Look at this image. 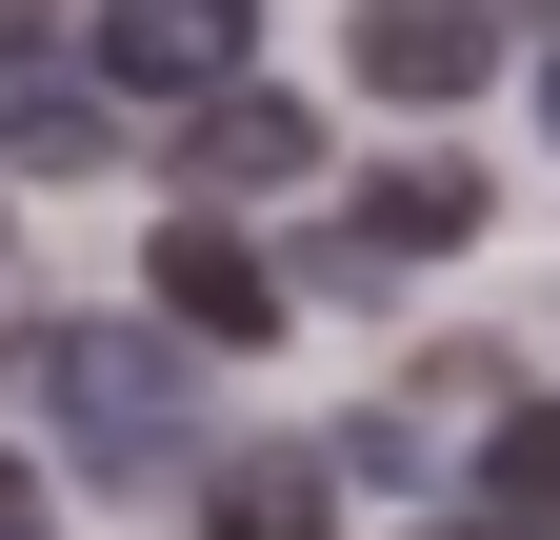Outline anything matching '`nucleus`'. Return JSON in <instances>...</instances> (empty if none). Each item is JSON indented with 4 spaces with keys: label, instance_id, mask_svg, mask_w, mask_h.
Returning a JSON list of instances; mask_svg holds the SVG:
<instances>
[{
    "label": "nucleus",
    "instance_id": "ddd939ff",
    "mask_svg": "<svg viewBox=\"0 0 560 540\" xmlns=\"http://www.w3.org/2000/svg\"><path fill=\"white\" fill-rule=\"evenodd\" d=\"M540 120H560V60H540Z\"/></svg>",
    "mask_w": 560,
    "mask_h": 540
},
{
    "label": "nucleus",
    "instance_id": "423d86ee",
    "mask_svg": "<svg viewBox=\"0 0 560 540\" xmlns=\"http://www.w3.org/2000/svg\"><path fill=\"white\" fill-rule=\"evenodd\" d=\"M161 320H180V341H280V260H260L241 221H200V200H180V240H161Z\"/></svg>",
    "mask_w": 560,
    "mask_h": 540
},
{
    "label": "nucleus",
    "instance_id": "f257e3e1",
    "mask_svg": "<svg viewBox=\"0 0 560 540\" xmlns=\"http://www.w3.org/2000/svg\"><path fill=\"white\" fill-rule=\"evenodd\" d=\"M21 400L60 421L81 481H180V361L120 341V320H40V341H21Z\"/></svg>",
    "mask_w": 560,
    "mask_h": 540
},
{
    "label": "nucleus",
    "instance_id": "4468645a",
    "mask_svg": "<svg viewBox=\"0 0 560 540\" xmlns=\"http://www.w3.org/2000/svg\"><path fill=\"white\" fill-rule=\"evenodd\" d=\"M540 21H560V0H540Z\"/></svg>",
    "mask_w": 560,
    "mask_h": 540
},
{
    "label": "nucleus",
    "instance_id": "f8f14e48",
    "mask_svg": "<svg viewBox=\"0 0 560 540\" xmlns=\"http://www.w3.org/2000/svg\"><path fill=\"white\" fill-rule=\"evenodd\" d=\"M420 540H540V520H501V501H480V520H420Z\"/></svg>",
    "mask_w": 560,
    "mask_h": 540
},
{
    "label": "nucleus",
    "instance_id": "1a4fd4ad",
    "mask_svg": "<svg viewBox=\"0 0 560 540\" xmlns=\"http://www.w3.org/2000/svg\"><path fill=\"white\" fill-rule=\"evenodd\" d=\"M480 481H501V520H540V540H560V400H521V421H501V460H480Z\"/></svg>",
    "mask_w": 560,
    "mask_h": 540
},
{
    "label": "nucleus",
    "instance_id": "6e6552de",
    "mask_svg": "<svg viewBox=\"0 0 560 540\" xmlns=\"http://www.w3.org/2000/svg\"><path fill=\"white\" fill-rule=\"evenodd\" d=\"M101 141H120V120H101L81 81H40V60H0V161H40V180H81Z\"/></svg>",
    "mask_w": 560,
    "mask_h": 540
},
{
    "label": "nucleus",
    "instance_id": "7ed1b4c3",
    "mask_svg": "<svg viewBox=\"0 0 560 540\" xmlns=\"http://www.w3.org/2000/svg\"><path fill=\"white\" fill-rule=\"evenodd\" d=\"M301 161H320V120L280 101V81H200L180 101V200H280Z\"/></svg>",
    "mask_w": 560,
    "mask_h": 540
},
{
    "label": "nucleus",
    "instance_id": "9d476101",
    "mask_svg": "<svg viewBox=\"0 0 560 540\" xmlns=\"http://www.w3.org/2000/svg\"><path fill=\"white\" fill-rule=\"evenodd\" d=\"M0 540H40V460L21 441H0Z\"/></svg>",
    "mask_w": 560,
    "mask_h": 540
},
{
    "label": "nucleus",
    "instance_id": "0eeeda50",
    "mask_svg": "<svg viewBox=\"0 0 560 540\" xmlns=\"http://www.w3.org/2000/svg\"><path fill=\"white\" fill-rule=\"evenodd\" d=\"M200 540H340V460H221V481H200Z\"/></svg>",
    "mask_w": 560,
    "mask_h": 540
},
{
    "label": "nucleus",
    "instance_id": "9b49d317",
    "mask_svg": "<svg viewBox=\"0 0 560 540\" xmlns=\"http://www.w3.org/2000/svg\"><path fill=\"white\" fill-rule=\"evenodd\" d=\"M40 40H60V0H0V60H40Z\"/></svg>",
    "mask_w": 560,
    "mask_h": 540
},
{
    "label": "nucleus",
    "instance_id": "20e7f679",
    "mask_svg": "<svg viewBox=\"0 0 560 540\" xmlns=\"http://www.w3.org/2000/svg\"><path fill=\"white\" fill-rule=\"evenodd\" d=\"M361 81L381 101H480L501 81V0H361Z\"/></svg>",
    "mask_w": 560,
    "mask_h": 540
},
{
    "label": "nucleus",
    "instance_id": "39448f33",
    "mask_svg": "<svg viewBox=\"0 0 560 540\" xmlns=\"http://www.w3.org/2000/svg\"><path fill=\"white\" fill-rule=\"evenodd\" d=\"M241 60H260V0H101V81L200 101V81H241Z\"/></svg>",
    "mask_w": 560,
    "mask_h": 540
},
{
    "label": "nucleus",
    "instance_id": "f03ea898",
    "mask_svg": "<svg viewBox=\"0 0 560 540\" xmlns=\"http://www.w3.org/2000/svg\"><path fill=\"white\" fill-rule=\"evenodd\" d=\"M460 240H480V161H381L320 221V281H400V260H460Z\"/></svg>",
    "mask_w": 560,
    "mask_h": 540
}]
</instances>
